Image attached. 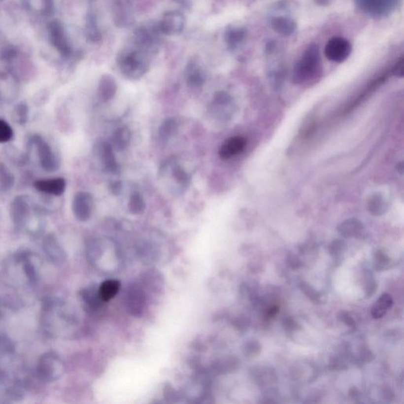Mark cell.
<instances>
[{"label":"cell","instance_id":"obj_24","mask_svg":"<svg viewBox=\"0 0 404 404\" xmlns=\"http://www.w3.org/2000/svg\"><path fill=\"white\" fill-rule=\"evenodd\" d=\"M14 185V176L6 167L0 164V189L7 190Z\"/></svg>","mask_w":404,"mask_h":404},{"label":"cell","instance_id":"obj_15","mask_svg":"<svg viewBox=\"0 0 404 404\" xmlns=\"http://www.w3.org/2000/svg\"><path fill=\"white\" fill-rule=\"evenodd\" d=\"M186 81L190 87H202L205 81V74L198 64L190 63L186 68Z\"/></svg>","mask_w":404,"mask_h":404},{"label":"cell","instance_id":"obj_26","mask_svg":"<svg viewBox=\"0 0 404 404\" xmlns=\"http://www.w3.org/2000/svg\"><path fill=\"white\" fill-rule=\"evenodd\" d=\"M13 115L17 123L25 124L29 117V109L26 103L24 102L18 103V106L14 108Z\"/></svg>","mask_w":404,"mask_h":404},{"label":"cell","instance_id":"obj_3","mask_svg":"<svg viewBox=\"0 0 404 404\" xmlns=\"http://www.w3.org/2000/svg\"><path fill=\"white\" fill-rule=\"evenodd\" d=\"M38 374L42 380L53 381L64 372V364L60 357L54 353H47L40 358L37 367Z\"/></svg>","mask_w":404,"mask_h":404},{"label":"cell","instance_id":"obj_10","mask_svg":"<svg viewBox=\"0 0 404 404\" xmlns=\"http://www.w3.org/2000/svg\"><path fill=\"white\" fill-rule=\"evenodd\" d=\"M34 187L42 193L54 196H61L65 192L67 182L63 178H46L36 181Z\"/></svg>","mask_w":404,"mask_h":404},{"label":"cell","instance_id":"obj_34","mask_svg":"<svg viewBox=\"0 0 404 404\" xmlns=\"http://www.w3.org/2000/svg\"><path fill=\"white\" fill-rule=\"evenodd\" d=\"M110 191H111V194H115V195H117V194H120L122 190V184L121 182H114L112 183H111L109 186Z\"/></svg>","mask_w":404,"mask_h":404},{"label":"cell","instance_id":"obj_11","mask_svg":"<svg viewBox=\"0 0 404 404\" xmlns=\"http://www.w3.org/2000/svg\"><path fill=\"white\" fill-rule=\"evenodd\" d=\"M10 208L14 222L17 225H22L26 222L30 213V198L27 196L16 197L13 201Z\"/></svg>","mask_w":404,"mask_h":404},{"label":"cell","instance_id":"obj_13","mask_svg":"<svg viewBox=\"0 0 404 404\" xmlns=\"http://www.w3.org/2000/svg\"><path fill=\"white\" fill-rule=\"evenodd\" d=\"M117 91V84L115 78L110 74H104L100 80L97 96L100 101L107 102L115 97Z\"/></svg>","mask_w":404,"mask_h":404},{"label":"cell","instance_id":"obj_7","mask_svg":"<svg viewBox=\"0 0 404 404\" xmlns=\"http://www.w3.org/2000/svg\"><path fill=\"white\" fill-rule=\"evenodd\" d=\"M145 292L137 285L131 286L126 294V305L127 310L135 317L142 314L145 305Z\"/></svg>","mask_w":404,"mask_h":404},{"label":"cell","instance_id":"obj_28","mask_svg":"<svg viewBox=\"0 0 404 404\" xmlns=\"http://www.w3.org/2000/svg\"><path fill=\"white\" fill-rule=\"evenodd\" d=\"M14 131L4 120L0 119V143L8 142L12 139Z\"/></svg>","mask_w":404,"mask_h":404},{"label":"cell","instance_id":"obj_35","mask_svg":"<svg viewBox=\"0 0 404 404\" xmlns=\"http://www.w3.org/2000/svg\"><path fill=\"white\" fill-rule=\"evenodd\" d=\"M341 252H343V246L340 242L339 244L334 242V246L331 249V254L335 257H338V255H340Z\"/></svg>","mask_w":404,"mask_h":404},{"label":"cell","instance_id":"obj_25","mask_svg":"<svg viewBox=\"0 0 404 404\" xmlns=\"http://www.w3.org/2000/svg\"><path fill=\"white\" fill-rule=\"evenodd\" d=\"M171 173H172V176L174 180L179 186H186L188 185L190 182V177L182 167L179 165L173 167Z\"/></svg>","mask_w":404,"mask_h":404},{"label":"cell","instance_id":"obj_9","mask_svg":"<svg viewBox=\"0 0 404 404\" xmlns=\"http://www.w3.org/2000/svg\"><path fill=\"white\" fill-rule=\"evenodd\" d=\"M184 17L177 11H169L163 16L159 23L158 30L165 35L180 34L184 28Z\"/></svg>","mask_w":404,"mask_h":404},{"label":"cell","instance_id":"obj_31","mask_svg":"<svg viewBox=\"0 0 404 404\" xmlns=\"http://www.w3.org/2000/svg\"><path fill=\"white\" fill-rule=\"evenodd\" d=\"M42 2H43L42 13L47 16H50L53 12V0H42Z\"/></svg>","mask_w":404,"mask_h":404},{"label":"cell","instance_id":"obj_30","mask_svg":"<svg viewBox=\"0 0 404 404\" xmlns=\"http://www.w3.org/2000/svg\"><path fill=\"white\" fill-rule=\"evenodd\" d=\"M375 262L376 270L381 271L385 269L387 266L389 265V258L383 252L378 251L375 256Z\"/></svg>","mask_w":404,"mask_h":404},{"label":"cell","instance_id":"obj_4","mask_svg":"<svg viewBox=\"0 0 404 404\" xmlns=\"http://www.w3.org/2000/svg\"><path fill=\"white\" fill-rule=\"evenodd\" d=\"M33 144L36 145L38 157L40 165L48 172H53L60 166V161L52 148L40 136H34L32 138Z\"/></svg>","mask_w":404,"mask_h":404},{"label":"cell","instance_id":"obj_19","mask_svg":"<svg viewBox=\"0 0 404 404\" xmlns=\"http://www.w3.org/2000/svg\"><path fill=\"white\" fill-rule=\"evenodd\" d=\"M178 124L173 119H166L159 128V140L161 143H167L177 133Z\"/></svg>","mask_w":404,"mask_h":404},{"label":"cell","instance_id":"obj_17","mask_svg":"<svg viewBox=\"0 0 404 404\" xmlns=\"http://www.w3.org/2000/svg\"><path fill=\"white\" fill-rule=\"evenodd\" d=\"M393 305V299L389 294H383L375 303L371 310L372 317L375 319H380L386 314Z\"/></svg>","mask_w":404,"mask_h":404},{"label":"cell","instance_id":"obj_23","mask_svg":"<svg viewBox=\"0 0 404 404\" xmlns=\"http://www.w3.org/2000/svg\"><path fill=\"white\" fill-rule=\"evenodd\" d=\"M361 230H362V227L360 224L357 223L356 221H347L342 224L339 228V232L347 238L356 236L360 233Z\"/></svg>","mask_w":404,"mask_h":404},{"label":"cell","instance_id":"obj_27","mask_svg":"<svg viewBox=\"0 0 404 404\" xmlns=\"http://www.w3.org/2000/svg\"><path fill=\"white\" fill-rule=\"evenodd\" d=\"M299 287L301 288L303 293L305 294L309 299H311L314 303H321L322 302V296L318 291H316L309 283L305 281H302L299 283Z\"/></svg>","mask_w":404,"mask_h":404},{"label":"cell","instance_id":"obj_6","mask_svg":"<svg viewBox=\"0 0 404 404\" xmlns=\"http://www.w3.org/2000/svg\"><path fill=\"white\" fill-rule=\"evenodd\" d=\"M351 52V46L343 38L335 37L329 40L325 47V56L333 62H343Z\"/></svg>","mask_w":404,"mask_h":404},{"label":"cell","instance_id":"obj_14","mask_svg":"<svg viewBox=\"0 0 404 404\" xmlns=\"http://www.w3.org/2000/svg\"><path fill=\"white\" fill-rule=\"evenodd\" d=\"M100 157L103 168L108 172L115 173L119 169L112 146L109 143H103L100 149Z\"/></svg>","mask_w":404,"mask_h":404},{"label":"cell","instance_id":"obj_32","mask_svg":"<svg viewBox=\"0 0 404 404\" xmlns=\"http://www.w3.org/2000/svg\"><path fill=\"white\" fill-rule=\"evenodd\" d=\"M339 318L340 321H343V323L348 325L350 327L354 328L355 326V321L353 317L349 315L347 312H340L339 315Z\"/></svg>","mask_w":404,"mask_h":404},{"label":"cell","instance_id":"obj_12","mask_svg":"<svg viewBox=\"0 0 404 404\" xmlns=\"http://www.w3.org/2000/svg\"><path fill=\"white\" fill-rule=\"evenodd\" d=\"M246 139L242 137H232L228 139L220 147L219 154L224 160L230 159L242 153L246 147Z\"/></svg>","mask_w":404,"mask_h":404},{"label":"cell","instance_id":"obj_1","mask_svg":"<svg viewBox=\"0 0 404 404\" xmlns=\"http://www.w3.org/2000/svg\"><path fill=\"white\" fill-rule=\"evenodd\" d=\"M118 64L122 73L132 79L142 77L149 68V65L142 57V55L136 51L123 52L118 58Z\"/></svg>","mask_w":404,"mask_h":404},{"label":"cell","instance_id":"obj_29","mask_svg":"<svg viewBox=\"0 0 404 404\" xmlns=\"http://www.w3.org/2000/svg\"><path fill=\"white\" fill-rule=\"evenodd\" d=\"M244 36V33L242 30H233L227 33L226 40L228 44L230 45H236L238 42L242 40Z\"/></svg>","mask_w":404,"mask_h":404},{"label":"cell","instance_id":"obj_5","mask_svg":"<svg viewBox=\"0 0 404 404\" xmlns=\"http://www.w3.org/2000/svg\"><path fill=\"white\" fill-rule=\"evenodd\" d=\"M93 199L88 192H79L73 198L72 211L77 220L85 222L91 217L93 213Z\"/></svg>","mask_w":404,"mask_h":404},{"label":"cell","instance_id":"obj_18","mask_svg":"<svg viewBox=\"0 0 404 404\" xmlns=\"http://www.w3.org/2000/svg\"><path fill=\"white\" fill-rule=\"evenodd\" d=\"M44 249L49 258L56 263L63 262L65 259V253L54 236H49L46 238Z\"/></svg>","mask_w":404,"mask_h":404},{"label":"cell","instance_id":"obj_8","mask_svg":"<svg viewBox=\"0 0 404 404\" xmlns=\"http://www.w3.org/2000/svg\"><path fill=\"white\" fill-rule=\"evenodd\" d=\"M48 32L52 45L62 56L68 57L71 53V48L68 44L64 27L61 23L57 20L51 22L48 26Z\"/></svg>","mask_w":404,"mask_h":404},{"label":"cell","instance_id":"obj_22","mask_svg":"<svg viewBox=\"0 0 404 404\" xmlns=\"http://www.w3.org/2000/svg\"><path fill=\"white\" fill-rule=\"evenodd\" d=\"M82 297H83L85 303H87L90 307H99L100 305H101V303H103V301L100 298L98 289L95 290L94 288H89V289L85 290L82 292Z\"/></svg>","mask_w":404,"mask_h":404},{"label":"cell","instance_id":"obj_16","mask_svg":"<svg viewBox=\"0 0 404 404\" xmlns=\"http://www.w3.org/2000/svg\"><path fill=\"white\" fill-rule=\"evenodd\" d=\"M121 283L118 279H107L101 283L98 288L100 298L103 303L109 302L118 295Z\"/></svg>","mask_w":404,"mask_h":404},{"label":"cell","instance_id":"obj_20","mask_svg":"<svg viewBox=\"0 0 404 404\" xmlns=\"http://www.w3.org/2000/svg\"><path fill=\"white\" fill-rule=\"evenodd\" d=\"M131 137L130 130L126 127H120L115 131L113 135L114 147L117 150H124L129 145Z\"/></svg>","mask_w":404,"mask_h":404},{"label":"cell","instance_id":"obj_33","mask_svg":"<svg viewBox=\"0 0 404 404\" xmlns=\"http://www.w3.org/2000/svg\"><path fill=\"white\" fill-rule=\"evenodd\" d=\"M17 55V51L12 47L6 48L2 52V58L5 60H10L11 58L14 57Z\"/></svg>","mask_w":404,"mask_h":404},{"label":"cell","instance_id":"obj_21","mask_svg":"<svg viewBox=\"0 0 404 404\" xmlns=\"http://www.w3.org/2000/svg\"><path fill=\"white\" fill-rule=\"evenodd\" d=\"M145 207L146 204L141 194L137 192L131 194L128 202V209L132 214H141L145 211Z\"/></svg>","mask_w":404,"mask_h":404},{"label":"cell","instance_id":"obj_2","mask_svg":"<svg viewBox=\"0 0 404 404\" xmlns=\"http://www.w3.org/2000/svg\"><path fill=\"white\" fill-rule=\"evenodd\" d=\"M319 51L317 46L309 47L295 67L296 81H304L314 75L319 66Z\"/></svg>","mask_w":404,"mask_h":404}]
</instances>
